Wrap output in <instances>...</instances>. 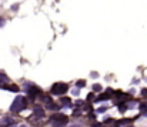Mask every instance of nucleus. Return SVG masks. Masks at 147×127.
Instances as JSON below:
<instances>
[{
    "label": "nucleus",
    "instance_id": "nucleus-4",
    "mask_svg": "<svg viewBox=\"0 0 147 127\" xmlns=\"http://www.w3.org/2000/svg\"><path fill=\"white\" fill-rule=\"evenodd\" d=\"M0 126L1 127H7V126H14V120L10 116H4L0 119Z\"/></svg>",
    "mask_w": 147,
    "mask_h": 127
},
{
    "label": "nucleus",
    "instance_id": "nucleus-8",
    "mask_svg": "<svg viewBox=\"0 0 147 127\" xmlns=\"http://www.w3.org/2000/svg\"><path fill=\"white\" fill-rule=\"evenodd\" d=\"M93 90H94V91H101V86H100V84H94V86H93Z\"/></svg>",
    "mask_w": 147,
    "mask_h": 127
},
{
    "label": "nucleus",
    "instance_id": "nucleus-7",
    "mask_svg": "<svg viewBox=\"0 0 147 127\" xmlns=\"http://www.w3.org/2000/svg\"><path fill=\"white\" fill-rule=\"evenodd\" d=\"M61 104L63 106H70L71 101H70V99H61Z\"/></svg>",
    "mask_w": 147,
    "mask_h": 127
},
{
    "label": "nucleus",
    "instance_id": "nucleus-1",
    "mask_svg": "<svg viewBox=\"0 0 147 127\" xmlns=\"http://www.w3.org/2000/svg\"><path fill=\"white\" fill-rule=\"evenodd\" d=\"M50 123L53 127H64L69 123V117L66 114H61V113H57V114H53L50 117Z\"/></svg>",
    "mask_w": 147,
    "mask_h": 127
},
{
    "label": "nucleus",
    "instance_id": "nucleus-12",
    "mask_svg": "<svg viewBox=\"0 0 147 127\" xmlns=\"http://www.w3.org/2000/svg\"><path fill=\"white\" fill-rule=\"evenodd\" d=\"M70 127H79V126H70Z\"/></svg>",
    "mask_w": 147,
    "mask_h": 127
},
{
    "label": "nucleus",
    "instance_id": "nucleus-11",
    "mask_svg": "<svg viewBox=\"0 0 147 127\" xmlns=\"http://www.w3.org/2000/svg\"><path fill=\"white\" fill-rule=\"evenodd\" d=\"M3 24H4V20H3V19H0V27H1Z\"/></svg>",
    "mask_w": 147,
    "mask_h": 127
},
{
    "label": "nucleus",
    "instance_id": "nucleus-6",
    "mask_svg": "<svg viewBox=\"0 0 147 127\" xmlns=\"http://www.w3.org/2000/svg\"><path fill=\"white\" fill-rule=\"evenodd\" d=\"M27 93H29V96H30L32 99H34L36 96H39V94H40V90H39L37 87H32V88H29V90H27Z\"/></svg>",
    "mask_w": 147,
    "mask_h": 127
},
{
    "label": "nucleus",
    "instance_id": "nucleus-9",
    "mask_svg": "<svg viewBox=\"0 0 147 127\" xmlns=\"http://www.w3.org/2000/svg\"><path fill=\"white\" fill-rule=\"evenodd\" d=\"M84 84H86V83H84L83 80H79V82H77V86H79V87H83Z\"/></svg>",
    "mask_w": 147,
    "mask_h": 127
},
{
    "label": "nucleus",
    "instance_id": "nucleus-5",
    "mask_svg": "<svg viewBox=\"0 0 147 127\" xmlns=\"http://www.w3.org/2000/svg\"><path fill=\"white\" fill-rule=\"evenodd\" d=\"M45 117V111L40 106H36L33 110V119H43Z\"/></svg>",
    "mask_w": 147,
    "mask_h": 127
},
{
    "label": "nucleus",
    "instance_id": "nucleus-10",
    "mask_svg": "<svg viewBox=\"0 0 147 127\" xmlns=\"http://www.w3.org/2000/svg\"><path fill=\"white\" fill-rule=\"evenodd\" d=\"M10 90H11V91H17L19 88H17V86H11V87H10Z\"/></svg>",
    "mask_w": 147,
    "mask_h": 127
},
{
    "label": "nucleus",
    "instance_id": "nucleus-13",
    "mask_svg": "<svg viewBox=\"0 0 147 127\" xmlns=\"http://www.w3.org/2000/svg\"><path fill=\"white\" fill-rule=\"evenodd\" d=\"M20 127H26V126H20Z\"/></svg>",
    "mask_w": 147,
    "mask_h": 127
},
{
    "label": "nucleus",
    "instance_id": "nucleus-2",
    "mask_svg": "<svg viewBox=\"0 0 147 127\" xmlns=\"http://www.w3.org/2000/svg\"><path fill=\"white\" fill-rule=\"evenodd\" d=\"M26 99L23 97V96H17L14 100H13V104H11V107H10V110L11 111H14V113H20L24 107H26Z\"/></svg>",
    "mask_w": 147,
    "mask_h": 127
},
{
    "label": "nucleus",
    "instance_id": "nucleus-3",
    "mask_svg": "<svg viewBox=\"0 0 147 127\" xmlns=\"http://www.w3.org/2000/svg\"><path fill=\"white\" fill-rule=\"evenodd\" d=\"M67 90H69V86L66 84V83H54V84L51 86V93L53 94H57V96L64 94Z\"/></svg>",
    "mask_w": 147,
    "mask_h": 127
}]
</instances>
